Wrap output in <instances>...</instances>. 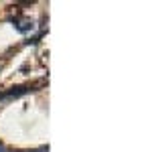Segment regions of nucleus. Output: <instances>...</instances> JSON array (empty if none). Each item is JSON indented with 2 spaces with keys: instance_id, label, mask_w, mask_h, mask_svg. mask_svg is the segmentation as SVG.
I'll use <instances>...</instances> for the list:
<instances>
[{
  "instance_id": "nucleus-2",
  "label": "nucleus",
  "mask_w": 152,
  "mask_h": 152,
  "mask_svg": "<svg viewBox=\"0 0 152 152\" xmlns=\"http://www.w3.org/2000/svg\"><path fill=\"white\" fill-rule=\"evenodd\" d=\"M14 28L18 33H31L35 28V23L33 20H14Z\"/></svg>"
},
{
  "instance_id": "nucleus-1",
  "label": "nucleus",
  "mask_w": 152,
  "mask_h": 152,
  "mask_svg": "<svg viewBox=\"0 0 152 152\" xmlns=\"http://www.w3.org/2000/svg\"><path fill=\"white\" fill-rule=\"evenodd\" d=\"M31 91V87H26V85H20V87H12L8 89L6 94H0V99H12V97H20V95L28 94Z\"/></svg>"
},
{
  "instance_id": "nucleus-3",
  "label": "nucleus",
  "mask_w": 152,
  "mask_h": 152,
  "mask_svg": "<svg viewBox=\"0 0 152 152\" xmlns=\"http://www.w3.org/2000/svg\"><path fill=\"white\" fill-rule=\"evenodd\" d=\"M0 152H4V146H2V142H0Z\"/></svg>"
}]
</instances>
